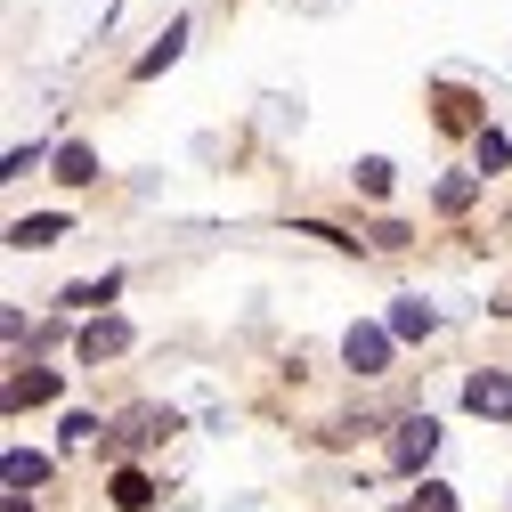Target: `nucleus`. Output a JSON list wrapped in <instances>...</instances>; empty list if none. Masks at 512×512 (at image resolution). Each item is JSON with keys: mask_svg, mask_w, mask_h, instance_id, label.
Here are the masks:
<instances>
[{"mask_svg": "<svg viewBox=\"0 0 512 512\" xmlns=\"http://www.w3.org/2000/svg\"><path fill=\"white\" fill-rule=\"evenodd\" d=\"M57 236H66V220H57V212H33V220L9 228V244H57Z\"/></svg>", "mask_w": 512, "mask_h": 512, "instance_id": "0eeeda50", "label": "nucleus"}, {"mask_svg": "<svg viewBox=\"0 0 512 512\" xmlns=\"http://www.w3.org/2000/svg\"><path fill=\"white\" fill-rule=\"evenodd\" d=\"M431 326H439V317H431V301H399V309H391V334H399V342H423Z\"/></svg>", "mask_w": 512, "mask_h": 512, "instance_id": "423d86ee", "label": "nucleus"}, {"mask_svg": "<svg viewBox=\"0 0 512 512\" xmlns=\"http://www.w3.org/2000/svg\"><path fill=\"white\" fill-rule=\"evenodd\" d=\"M114 504H122V512H147V504H155L147 472H114Z\"/></svg>", "mask_w": 512, "mask_h": 512, "instance_id": "6e6552de", "label": "nucleus"}, {"mask_svg": "<svg viewBox=\"0 0 512 512\" xmlns=\"http://www.w3.org/2000/svg\"><path fill=\"white\" fill-rule=\"evenodd\" d=\"M9 512H33V504H25V496H9Z\"/></svg>", "mask_w": 512, "mask_h": 512, "instance_id": "dca6fc26", "label": "nucleus"}, {"mask_svg": "<svg viewBox=\"0 0 512 512\" xmlns=\"http://www.w3.org/2000/svg\"><path fill=\"white\" fill-rule=\"evenodd\" d=\"M480 196V179H439V212H464Z\"/></svg>", "mask_w": 512, "mask_h": 512, "instance_id": "f8f14e48", "label": "nucleus"}, {"mask_svg": "<svg viewBox=\"0 0 512 512\" xmlns=\"http://www.w3.org/2000/svg\"><path fill=\"white\" fill-rule=\"evenodd\" d=\"M358 187L366 196H391V163H358Z\"/></svg>", "mask_w": 512, "mask_h": 512, "instance_id": "2eb2a0df", "label": "nucleus"}, {"mask_svg": "<svg viewBox=\"0 0 512 512\" xmlns=\"http://www.w3.org/2000/svg\"><path fill=\"white\" fill-rule=\"evenodd\" d=\"M415 512H456V488H439V480H423V496H415Z\"/></svg>", "mask_w": 512, "mask_h": 512, "instance_id": "4468645a", "label": "nucleus"}, {"mask_svg": "<svg viewBox=\"0 0 512 512\" xmlns=\"http://www.w3.org/2000/svg\"><path fill=\"white\" fill-rule=\"evenodd\" d=\"M391 326H350V342H342V358L358 366V374H382V366H391Z\"/></svg>", "mask_w": 512, "mask_h": 512, "instance_id": "f257e3e1", "label": "nucleus"}, {"mask_svg": "<svg viewBox=\"0 0 512 512\" xmlns=\"http://www.w3.org/2000/svg\"><path fill=\"white\" fill-rule=\"evenodd\" d=\"M464 407L472 415H512V374H472L464 382Z\"/></svg>", "mask_w": 512, "mask_h": 512, "instance_id": "f03ea898", "label": "nucleus"}, {"mask_svg": "<svg viewBox=\"0 0 512 512\" xmlns=\"http://www.w3.org/2000/svg\"><path fill=\"white\" fill-rule=\"evenodd\" d=\"M0 480H9V488L25 496V488H41V480H49V456H25V447H9V464H0Z\"/></svg>", "mask_w": 512, "mask_h": 512, "instance_id": "39448f33", "label": "nucleus"}, {"mask_svg": "<svg viewBox=\"0 0 512 512\" xmlns=\"http://www.w3.org/2000/svg\"><path fill=\"white\" fill-rule=\"evenodd\" d=\"M57 179H74V187L98 179V155H90V147H57Z\"/></svg>", "mask_w": 512, "mask_h": 512, "instance_id": "9d476101", "label": "nucleus"}, {"mask_svg": "<svg viewBox=\"0 0 512 512\" xmlns=\"http://www.w3.org/2000/svg\"><path fill=\"white\" fill-rule=\"evenodd\" d=\"M431 447H439V423H431V415H415V423L399 431V472H415V464H431Z\"/></svg>", "mask_w": 512, "mask_h": 512, "instance_id": "20e7f679", "label": "nucleus"}, {"mask_svg": "<svg viewBox=\"0 0 512 512\" xmlns=\"http://www.w3.org/2000/svg\"><path fill=\"white\" fill-rule=\"evenodd\" d=\"M114 350H131V326H122V317H90V326H82V358L98 366V358H114Z\"/></svg>", "mask_w": 512, "mask_h": 512, "instance_id": "7ed1b4c3", "label": "nucleus"}, {"mask_svg": "<svg viewBox=\"0 0 512 512\" xmlns=\"http://www.w3.org/2000/svg\"><path fill=\"white\" fill-rule=\"evenodd\" d=\"M33 399H57V374H17L9 382V407H33Z\"/></svg>", "mask_w": 512, "mask_h": 512, "instance_id": "1a4fd4ad", "label": "nucleus"}, {"mask_svg": "<svg viewBox=\"0 0 512 512\" xmlns=\"http://www.w3.org/2000/svg\"><path fill=\"white\" fill-rule=\"evenodd\" d=\"M114 293H122V277H98V285H74L66 301H74V309H98V301H114Z\"/></svg>", "mask_w": 512, "mask_h": 512, "instance_id": "ddd939ff", "label": "nucleus"}, {"mask_svg": "<svg viewBox=\"0 0 512 512\" xmlns=\"http://www.w3.org/2000/svg\"><path fill=\"white\" fill-rule=\"evenodd\" d=\"M179 41H187V25H171V33H163V49H147V57H139V74H163L171 57H179Z\"/></svg>", "mask_w": 512, "mask_h": 512, "instance_id": "9b49d317", "label": "nucleus"}]
</instances>
